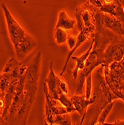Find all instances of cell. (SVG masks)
Instances as JSON below:
<instances>
[{
	"instance_id": "6da1fadb",
	"label": "cell",
	"mask_w": 124,
	"mask_h": 125,
	"mask_svg": "<svg viewBox=\"0 0 124 125\" xmlns=\"http://www.w3.org/2000/svg\"><path fill=\"white\" fill-rule=\"evenodd\" d=\"M103 67L96 70L94 74L95 101L91 104V108L87 112L86 116L88 118L87 124H96L99 113L103 108L114 100H117V97L111 92L105 79Z\"/></svg>"
},
{
	"instance_id": "7a4b0ae2",
	"label": "cell",
	"mask_w": 124,
	"mask_h": 125,
	"mask_svg": "<svg viewBox=\"0 0 124 125\" xmlns=\"http://www.w3.org/2000/svg\"><path fill=\"white\" fill-rule=\"evenodd\" d=\"M105 31H96L94 34V43L92 50L90 52L85 62V65L82 71L78 72L79 79L76 89L75 94H82L84 83L86 77L92 73V71L99 65L103 64V52L105 45H107L111 39L108 37Z\"/></svg>"
},
{
	"instance_id": "3957f363",
	"label": "cell",
	"mask_w": 124,
	"mask_h": 125,
	"mask_svg": "<svg viewBox=\"0 0 124 125\" xmlns=\"http://www.w3.org/2000/svg\"><path fill=\"white\" fill-rule=\"evenodd\" d=\"M104 76L111 92L124 101V56L120 62L104 67Z\"/></svg>"
},
{
	"instance_id": "277c9868",
	"label": "cell",
	"mask_w": 124,
	"mask_h": 125,
	"mask_svg": "<svg viewBox=\"0 0 124 125\" xmlns=\"http://www.w3.org/2000/svg\"><path fill=\"white\" fill-rule=\"evenodd\" d=\"M41 60L42 52L39 51L27 64V69L25 74V94L29 98L30 104L32 105L35 100L38 92V81L40 73Z\"/></svg>"
},
{
	"instance_id": "5b68a950",
	"label": "cell",
	"mask_w": 124,
	"mask_h": 125,
	"mask_svg": "<svg viewBox=\"0 0 124 125\" xmlns=\"http://www.w3.org/2000/svg\"><path fill=\"white\" fill-rule=\"evenodd\" d=\"M44 82L47 83L49 94L52 100H58L59 95L62 93L68 94L69 89L67 82L61 76L56 75L54 72L53 64L49 63V73L48 76L45 79Z\"/></svg>"
},
{
	"instance_id": "8992f818",
	"label": "cell",
	"mask_w": 124,
	"mask_h": 125,
	"mask_svg": "<svg viewBox=\"0 0 124 125\" xmlns=\"http://www.w3.org/2000/svg\"><path fill=\"white\" fill-rule=\"evenodd\" d=\"M124 56V39L118 37L112 38L103 52V64L102 66H109L114 62H120Z\"/></svg>"
},
{
	"instance_id": "52a82bcc",
	"label": "cell",
	"mask_w": 124,
	"mask_h": 125,
	"mask_svg": "<svg viewBox=\"0 0 124 125\" xmlns=\"http://www.w3.org/2000/svg\"><path fill=\"white\" fill-rule=\"evenodd\" d=\"M1 7L5 14V21L10 41L13 43V46L14 47L25 36L26 31L22 29V27L18 23V22L15 20L13 15L10 14V10L4 2L1 3Z\"/></svg>"
},
{
	"instance_id": "ba28073f",
	"label": "cell",
	"mask_w": 124,
	"mask_h": 125,
	"mask_svg": "<svg viewBox=\"0 0 124 125\" xmlns=\"http://www.w3.org/2000/svg\"><path fill=\"white\" fill-rule=\"evenodd\" d=\"M38 45L37 41L29 34L26 33L19 43L14 47L16 57L19 60H23Z\"/></svg>"
},
{
	"instance_id": "9c48e42d",
	"label": "cell",
	"mask_w": 124,
	"mask_h": 125,
	"mask_svg": "<svg viewBox=\"0 0 124 125\" xmlns=\"http://www.w3.org/2000/svg\"><path fill=\"white\" fill-rule=\"evenodd\" d=\"M71 98L76 111L82 116L80 124H82L83 121L85 120L88 107L95 101V96L93 94L91 98L87 99L85 94H74Z\"/></svg>"
},
{
	"instance_id": "30bf717a",
	"label": "cell",
	"mask_w": 124,
	"mask_h": 125,
	"mask_svg": "<svg viewBox=\"0 0 124 125\" xmlns=\"http://www.w3.org/2000/svg\"><path fill=\"white\" fill-rule=\"evenodd\" d=\"M27 69V64H22L15 58L10 57L2 73L11 78H19L26 73Z\"/></svg>"
},
{
	"instance_id": "8fae6325",
	"label": "cell",
	"mask_w": 124,
	"mask_h": 125,
	"mask_svg": "<svg viewBox=\"0 0 124 125\" xmlns=\"http://www.w3.org/2000/svg\"><path fill=\"white\" fill-rule=\"evenodd\" d=\"M102 20L104 28L110 29L117 35L124 37V26L120 20L105 13H103Z\"/></svg>"
},
{
	"instance_id": "7c38bea8",
	"label": "cell",
	"mask_w": 124,
	"mask_h": 125,
	"mask_svg": "<svg viewBox=\"0 0 124 125\" xmlns=\"http://www.w3.org/2000/svg\"><path fill=\"white\" fill-rule=\"evenodd\" d=\"M79 31H80L79 32V35H78V37H77V41H76V46L74 47V48L72 50H70V52H69L68 55H67V58L66 59V62H65V64L64 65L62 71L61 72V73H60L59 76H63L64 72L67 70V64H68V62H69L70 59H71V56L73 55V52L78 47H79L85 41H86L87 40H89V39L92 38V34H95L96 30L95 29H83L82 30H81Z\"/></svg>"
},
{
	"instance_id": "4fadbf2b",
	"label": "cell",
	"mask_w": 124,
	"mask_h": 125,
	"mask_svg": "<svg viewBox=\"0 0 124 125\" xmlns=\"http://www.w3.org/2000/svg\"><path fill=\"white\" fill-rule=\"evenodd\" d=\"M99 10L103 13L108 14L117 17L124 26V10L122 7L121 0H114L111 3L103 4L99 8Z\"/></svg>"
},
{
	"instance_id": "5bb4252c",
	"label": "cell",
	"mask_w": 124,
	"mask_h": 125,
	"mask_svg": "<svg viewBox=\"0 0 124 125\" xmlns=\"http://www.w3.org/2000/svg\"><path fill=\"white\" fill-rule=\"evenodd\" d=\"M43 92L45 94V99H46V103H45V122L47 124H54V119L55 115L53 113L52 109L54 105H55V102L57 100H52L49 94V91L47 88V83L43 82Z\"/></svg>"
},
{
	"instance_id": "9a60e30c",
	"label": "cell",
	"mask_w": 124,
	"mask_h": 125,
	"mask_svg": "<svg viewBox=\"0 0 124 125\" xmlns=\"http://www.w3.org/2000/svg\"><path fill=\"white\" fill-rule=\"evenodd\" d=\"M19 79V78H17V77H14V78L11 79L10 83L9 85V87H8L7 92L5 93V98H4L5 109H4L3 113H2V118L5 121V122H6V119H7V116L8 114V112H9L10 106L11 105V103H12V100L14 99L15 93H16L17 86Z\"/></svg>"
},
{
	"instance_id": "2e32d148",
	"label": "cell",
	"mask_w": 124,
	"mask_h": 125,
	"mask_svg": "<svg viewBox=\"0 0 124 125\" xmlns=\"http://www.w3.org/2000/svg\"><path fill=\"white\" fill-rule=\"evenodd\" d=\"M94 37L93 38V41H92V43L91 44V46L88 48V50L84 53L82 54L80 57H76V56H74V55H72L71 56V59L74 61L76 62V65L74 68V70L72 71V74H73V77L74 79V80H76L78 79V72L80 71H82L85 67V62L88 57V55L91 52V51L93 49V47H94Z\"/></svg>"
},
{
	"instance_id": "e0dca14e",
	"label": "cell",
	"mask_w": 124,
	"mask_h": 125,
	"mask_svg": "<svg viewBox=\"0 0 124 125\" xmlns=\"http://www.w3.org/2000/svg\"><path fill=\"white\" fill-rule=\"evenodd\" d=\"M76 23V20L71 18L68 14H67L64 10H62L58 14L57 25L55 26L56 28H61L66 31L71 30L74 28Z\"/></svg>"
},
{
	"instance_id": "ac0fdd59",
	"label": "cell",
	"mask_w": 124,
	"mask_h": 125,
	"mask_svg": "<svg viewBox=\"0 0 124 125\" xmlns=\"http://www.w3.org/2000/svg\"><path fill=\"white\" fill-rule=\"evenodd\" d=\"M116 100H112L111 102H110L108 104H107L103 108V109L101 111V112L99 113V115L98 116V118H97V121H96V124H105V120L108 118V115L110 114L111 109H113V106H114V105L115 104Z\"/></svg>"
},
{
	"instance_id": "d6986e66",
	"label": "cell",
	"mask_w": 124,
	"mask_h": 125,
	"mask_svg": "<svg viewBox=\"0 0 124 125\" xmlns=\"http://www.w3.org/2000/svg\"><path fill=\"white\" fill-rule=\"evenodd\" d=\"M58 100L60 102L61 105H63L67 109V112L68 113H71L72 112L76 111V109L73 104L72 98L69 97L67 94H65V93L61 94L58 98Z\"/></svg>"
},
{
	"instance_id": "ffe728a7",
	"label": "cell",
	"mask_w": 124,
	"mask_h": 125,
	"mask_svg": "<svg viewBox=\"0 0 124 125\" xmlns=\"http://www.w3.org/2000/svg\"><path fill=\"white\" fill-rule=\"evenodd\" d=\"M54 124H58V125L73 124L70 113L67 112V113H64V114L56 115L54 119Z\"/></svg>"
},
{
	"instance_id": "44dd1931",
	"label": "cell",
	"mask_w": 124,
	"mask_h": 125,
	"mask_svg": "<svg viewBox=\"0 0 124 125\" xmlns=\"http://www.w3.org/2000/svg\"><path fill=\"white\" fill-rule=\"evenodd\" d=\"M68 34L67 33L66 30L61 28H56L55 31V42L58 45L64 44L67 41Z\"/></svg>"
},
{
	"instance_id": "7402d4cb",
	"label": "cell",
	"mask_w": 124,
	"mask_h": 125,
	"mask_svg": "<svg viewBox=\"0 0 124 125\" xmlns=\"http://www.w3.org/2000/svg\"><path fill=\"white\" fill-rule=\"evenodd\" d=\"M11 79L12 78H11L10 76L3 73V76L1 79V80H0V92L6 93L7 90L9 87V85L10 83Z\"/></svg>"
},
{
	"instance_id": "603a6c76",
	"label": "cell",
	"mask_w": 124,
	"mask_h": 125,
	"mask_svg": "<svg viewBox=\"0 0 124 125\" xmlns=\"http://www.w3.org/2000/svg\"><path fill=\"white\" fill-rule=\"evenodd\" d=\"M92 93V73L89 74L86 77V90H85V97L89 99L91 97Z\"/></svg>"
},
{
	"instance_id": "cb8c5ba5",
	"label": "cell",
	"mask_w": 124,
	"mask_h": 125,
	"mask_svg": "<svg viewBox=\"0 0 124 125\" xmlns=\"http://www.w3.org/2000/svg\"><path fill=\"white\" fill-rule=\"evenodd\" d=\"M77 41V37H76L75 35H73L71 34H68V36H67V44H68L69 48L70 50H72L74 47L76 46V43Z\"/></svg>"
},
{
	"instance_id": "d4e9b609",
	"label": "cell",
	"mask_w": 124,
	"mask_h": 125,
	"mask_svg": "<svg viewBox=\"0 0 124 125\" xmlns=\"http://www.w3.org/2000/svg\"><path fill=\"white\" fill-rule=\"evenodd\" d=\"M53 113L56 115H60V114H64V113H67V109L63 106H55L54 105L53 109H52Z\"/></svg>"
},
{
	"instance_id": "484cf974",
	"label": "cell",
	"mask_w": 124,
	"mask_h": 125,
	"mask_svg": "<svg viewBox=\"0 0 124 125\" xmlns=\"http://www.w3.org/2000/svg\"><path fill=\"white\" fill-rule=\"evenodd\" d=\"M105 124H120V125H124V121H120V120H117L115 121L114 122H112V123H105Z\"/></svg>"
},
{
	"instance_id": "4316f807",
	"label": "cell",
	"mask_w": 124,
	"mask_h": 125,
	"mask_svg": "<svg viewBox=\"0 0 124 125\" xmlns=\"http://www.w3.org/2000/svg\"><path fill=\"white\" fill-rule=\"evenodd\" d=\"M121 4H122V7L123 8V10H124V0H121Z\"/></svg>"
},
{
	"instance_id": "83f0119b",
	"label": "cell",
	"mask_w": 124,
	"mask_h": 125,
	"mask_svg": "<svg viewBox=\"0 0 124 125\" xmlns=\"http://www.w3.org/2000/svg\"><path fill=\"white\" fill-rule=\"evenodd\" d=\"M2 76H3V73H0V80H1V79L2 78Z\"/></svg>"
}]
</instances>
